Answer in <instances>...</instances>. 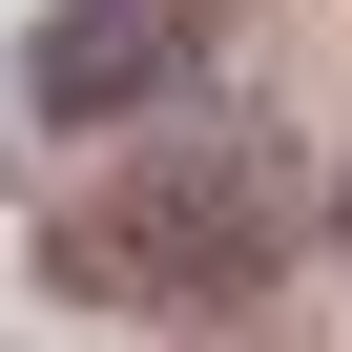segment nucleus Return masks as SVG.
<instances>
[{
  "label": "nucleus",
  "instance_id": "nucleus-1",
  "mask_svg": "<svg viewBox=\"0 0 352 352\" xmlns=\"http://www.w3.org/2000/svg\"><path fill=\"white\" fill-rule=\"evenodd\" d=\"M166 83H187V0H63L42 63H21L42 124H124V104H166Z\"/></svg>",
  "mask_w": 352,
  "mask_h": 352
}]
</instances>
